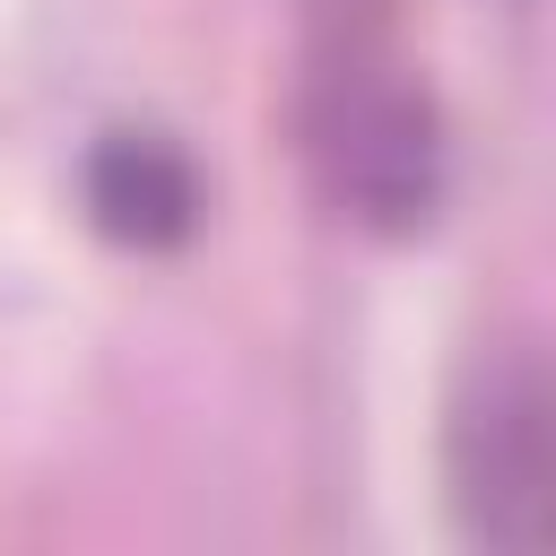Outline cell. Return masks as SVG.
<instances>
[{"label":"cell","instance_id":"1","mask_svg":"<svg viewBox=\"0 0 556 556\" xmlns=\"http://www.w3.org/2000/svg\"><path fill=\"white\" fill-rule=\"evenodd\" d=\"M295 122H304V165L339 217L374 235H417L443 208L452 182L443 113L374 35H313V78Z\"/></svg>","mask_w":556,"mask_h":556},{"label":"cell","instance_id":"2","mask_svg":"<svg viewBox=\"0 0 556 556\" xmlns=\"http://www.w3.org/2000/svg\"><path fill=\"white\" fill-rule=\"evenodd\" d=\"M443 504L469 547L556 556V339H486L443 400Z\"/></svg>","mask_w":556,"mask_h":556},{"label":"cell","instance_id":"3","mask_svg":"<svg viewBox=\"0 0 556 556\" xmlns=\"http://www.w3.org/2000/svg\"><path fill=\"white\" fill-rule=\"evenodd\" d=\"M87 217L113 243L165 252L200 226V174L165 130H104L87 156Z\"/></svg>","mask_w":556,"mask_h":556},{"label":"cell","instance_id":"4","mask_svg":"<svg viewBox=\"0 0 556 556\" xmlns=\"http://www.w3.org/2000/svg\"><path fill=\"white\" fill-rule=\"evenodd\" d=\"M304 9H313L321 35H374V9L382 0H304Z\"/></svg>","mask_w":556,"mask_h":556}]
</instances>
